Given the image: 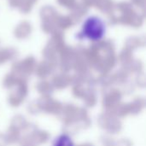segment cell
<instances>
[{"label":"cell","instance_id":"2","mask_svg":"<svg viewBox=\"0 0 146 146\" xmlns=\"http://www.w3.org/2000/svg\"><path fill=\"white\" fill-rule=\"evenodd\" d=\"M51 146H76V145L71 135L63 133H60L54 139Z\"/></svg>","mask_w":146,"mask_h":146},{"label":"cell","instance_id":"1","mask_svg":"<svg viewBox=\"0 0 146 146\" xmlns=\"http://www.w3.org/2000/svg\"><path fill=\"white\" fill-rule=\"evenodd\" d=\"M84 31L86 35L91 39H98L100 38L103 35L104 27L102 22L96 18L89 19L84 27Z\"/></svg>","mask_w":146,"mask_h":146}]
</instances>
